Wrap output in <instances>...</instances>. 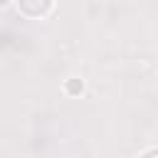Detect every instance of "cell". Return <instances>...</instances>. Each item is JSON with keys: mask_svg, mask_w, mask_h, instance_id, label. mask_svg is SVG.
Listing matches in <instances>:
<instances>
[{"mask_svg": "<svg viewBox=\"0 0 158 158\" xmlns=\"http://www.w3.org/2000/svg\"><path fill=\"white\" fill-rule=\"evenodd\" d=\"M5 2H7V0H0V5H5Z\"/></svg>", "mask_w": 158, "mask_h": 158, "instance_id": "4", "label": "cell"}, {"mask_svg": "<svg viewBox=\"0 0 158 158\" xmlns=\"http://www.w3.org/2000/svg\"><path fill=\"white\" fill-rule=\"evenodd\" d=\"M141 158H158V148H148V151H146Z\"/></svg>", "mask_w": 158, "mask_h": 158, "instance_id": "3", "label": "cell"}, {"mask_svg": "<svg viewBox=\"0 0 158 158\" xmlns=\"http://www.w3.org/2000/svg\"><path fill=\"white\" fill-rule=\"evenodd\" d=\"M64 91H67V94H72V96H77V94H81V91H84V81H81V79H67Z\"/></svg>", "mask_w": 158, "mask_h": 158, "instance_id": "2", "label": "cell"}, {"mask_svg": "<svg viewBox=\"0 0 158 158\" xmlns=\"http://www.w3.org/2000/svg\"><path fill=\"white\" fill-rule=\"evenodd\" d=\"M54 0H17V7L27 17H44L52 10Z\"/></svg>", "mask_w": 158, "mask_h": 158, "instance_id": "1", "label": "cell"}]
</instances>
